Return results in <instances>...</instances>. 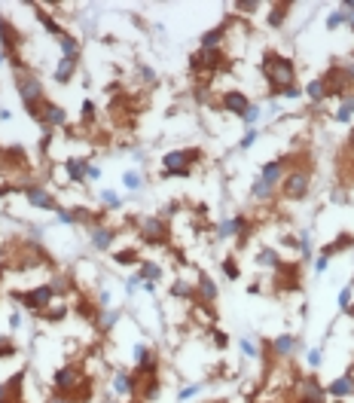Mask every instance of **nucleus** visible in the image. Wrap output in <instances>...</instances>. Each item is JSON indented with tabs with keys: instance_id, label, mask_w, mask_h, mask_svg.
Here are the masks:
<instances>
[{
	"instance_id": "1",
	"label": "nucleus",
	"mask_w": 354,
	"mask_h": 403,
	"mask_svg": "<svg viewBox=\"0 0 354 403\" xmlns=\"http://www.w3.org/2000/svg\"><path fill=\"white\" fill-rule=\"evenodd\" d=\"M266 73H269V83H272V92H284L290 83H293V64L287 58H278V55H269L266 58Z\"/></svg>"
},
{
	"instance_id": "2",
	"label": "nucleus",
	"mask_w": 354,
	"mask_h": 403,
	"mask_svg": "<svg viewBox=\"0 0 354 403\" xmlns=\"http://www.w3.org/2000/svg\"><path fill=\"white\" fill-rule=\"evenodd\" d=\"M195 150H177V153H168L162 162H165V174H186L189 171V162H195Z\"/></svg>"
},
{
	"instance_id": "3",
	"label": "nucleus",
	"mask_w": 354,
	"mask_h": 403,
	"mask_svg": "<svg viewBox=\"0 0 354 403\" xmlns=\"http://www.w3.org/2000/svg\"><path fill=\"white\" fill-rule=\"evenodd\" d=\"M284 193L290 196V199H302V196H306L309 193V174H290V178H287V184H284Z\"/></svg>"
},
{
	"instance_id": "4",
	"label": "nucleus",
	"mask_w": 354,
	"mask_h": 403,
	"mask_svg": "<svg viewBox=\"0 0 354 403\" xmlns=\"http://www.w3.org/2000/svg\"><path fill=\"white\" fill-rule=\"evenodd\" d=\"M28 202H31L34 208H43V211H52V208H58V205H55V199L49 196V193H43L40 187H31V190H28Z\"/></svg>"
},
{
	"instance_id": "5",
	"label": "nucleus",
	"mask_w": 354,
	"mask_h": 403,
	"mask_svg": "<svg viewBox=\"0 0 354 403\" xmlns=\"http://www.w3.org/2000/svg\"><path fill=\"white\" fill-rule=\"evenodd\" d=\"M21 98H24V104H28V107H34L37 104V101L43 98V89H40V83L37 80H21Z\"/></svg>"
},
{
	"instance_id": "6",
	"label": "nucleus",
	"mask_w": 354,
	"mask_h": 403,
	"mask_svg": "<svg viewBox=\"0 0 354 403\" xmlns=\"http://www.w3.org/2000/svg\"><path fill=\"white\" fill-rule=\"evenodd\" d=\"M223 107H226V110H232V113H241V116H244V110H247L250 104H247V98H244L241 92H226V98H223Z\"/></svg>"
},
{
	"instance_id": "7",
	"label": "nucleus",
	"mask_w": 354,
	"mask_h": 403,
	"mask_svg": "<svg viewBox=\"0 0 354 403\" xmlns=\"http://www.w3.org/2000/svg\"><path fill=\"white\" fill-rule=\"evenodd\" d=\"M77 379H80V373L73 370V367H64V370L55 373V388H58V391H67V388L77 385Z\"/></svg>"
},
{
	"instance_id": "8",
	"label": "nucleus",
	"mask_w": 354,
	"mask_h": 403,
	"mask_svg": "<svg viewBox=\"0 0 354 403\" xmlns=\"http://www.w3.org/2000/svg\"><path fill=\"white\" fill-rule=\"evenodd\" d=\"M49 299H52V287H37V290H31L28 296H24V302H28V306H34V309L49 306Z\"/></svg>"
},
{
	"instance_id": "9",
	"label": "nucleus",
	"mask_w": 354,
	"mask_h": 403,
	"mask_svg": "<svg viewBox=\"0 0 354 403\" xmlns=\"http://www.w3.org/2000/svg\"><path fill=\"white\" fill-rule=\"evenodd\" d=\"M73 67H77V55H64V58L58 61V67H55V80H58V83H67L70 73H73Z\"/></svg>"
},
{
	"instance_id": "10",
	"label": "nucleus",
	"mask_w": 354,
	"mask_h": 403,
	"mask_svg": "<svg viewBox=\"0 0 354 403\" xmlns=\"http://www.w3.org/2000/svg\"><path fill=\"white\" fill-rule=\"evenodd\" d=\"M144 238H156V241H162L165 238V226L159 223V220H144Z\"/></svg>"
},
{
	"instance_id": "11",
	"label": "nucleus",
	"mask_w": 354,
	"mask_h": 403,
	"mask_svg": "<svg viewBox=\"0 0 354 403\" xmlns=\"http://www.w3.org/2000/svg\"><path fill=\"white\" fill-rule=\"evenodd\" d=\"M272 348H275L281 358H287V355H293V351H296V339H293V336H278V339L272 342Z\"/></svg>"
},
{
	"instance_id": "12",
	"label": "nucleus",
	"mask_w": 354,
	"mask_h": 403,
	"mask_svg": "<svg viewBox=\"0 0 354 403\" xmlns=\"http://www.w3.org/2000/svg\"><path fill=\"white\" fill-rule=\"evenodd\" d=\"M351 391H354V379H351V376H339V379L330 385V394H336V397H345Z\"/></svg>"
},
{
	"instance_id": "13",
	"label": "nucleus",
	"mask_w": 354,
	"mask_h": 403,
	"mask_svg": "<svg viewBox=\"0 0 354 403\" xmlns=\"http://www.w3.org/2000/svg\"><path fill=\"white\" fill-rule=\"evenodd\" d=\"M67 174H70V181H83L86 174H89V168H86V162L83 159H67Z\"/></svg>"
},
{
	"instance_id": "14",
	"label": "nucleus",
	"mask_w": 354,
	"mask_h": 403,
	"mask_svg": "<svg viewBox=\"0 0 354 403\" xmlns=\"http://www.w3.org/2000/svg\"><path fill=\"white\" fill-rule=\"evenodd\" d=\"M263 184H269V187H275L278 181H281V162H269L266 168H263V178H260Z\"/></svg>"
},
{
	"instance_id": "15",
	"label": "nucleus",
	"mask_w": 354,
	"mask_h": 403,
	"mask_svg": "<svg viewBox=\"0 0 354 403\" xmlns=\"http://www.w3.org/2000/svg\"><path fill=\"white\" fill-rule=\"evenodd\" d=\"M238 229H244V220L241 217H232V220H223L220 223V235L226 238V235H235Z\"/></svg>"
},
{
	"instance_id": "16",
	"label": "nucleus",
	"mask_w": 354,
	"mask_h": 403,
	"mask_svg": "<svg viewBox=\"0 0 354 403\" xmlns=\"http://www.w3.org/2000/svg\"><path fill=\"white\" fill-rule=\"evenodd\" d=\"M110 241H113V232H110V229H95V232H92V244H95L98 250L110 247Z\"/></svg>"
},
{
	"instance_id": "17",
	"label": "nucleus",
	"mask_w": 354,
	"mask_h": 403,
	"mask_svg": "<svg viewBox=\"0 0 354 403\" xmlns=\"http://www.w3.org/2000/svg\"><path fill=\"white\" fill-rule=\"evenodd\" d=\"M220 37H223V28H214V31H208L205 37H201V49H205V52H208V49H214V46L220 43Z\"/></svg>"
},
{
	"instance_id": "18",
	"label": "nucleus",
	"mask_w": 354,
	"mask_h": 403,
	"mask_svg": "<svg viewBox=\"0 0 354 403\" xmlns=\"http://www.w3.org/2000/svg\"><path fill=\"white\" fill-rule=\"evenodd\" d=\"M64 119H67V116H64V110H61V107H52V104L46 107V122H52V125H64Z\"/></svg>"
},
{
	"instance_id": "19",
	"label": "nucleus",
	"mask_w": 354,
	"mask_h": 403,
	"mask_svg": "<svg viewBox=\"0 0 354 403\" xmlns=\"http://www.w3.org/2000/svg\"><path fill=\"white\" fill-rule=\"evenodd\" d=\"M122 184H125V190H141V174L138 171H125Z\"/></svg>"
},
{
	"instance_id": "20",
	"label": "nucleus",
	"mask_w": 354,
	"mask_h": 403,
	"mask_svg": "<svg viewBox=\"0 0 354 403\" xmlns=\"http://www.w3.org/2000/svg\"><path fill=\"white\" fill-rule=\"evenodd\" d=\"M198 293H201V296H205V299L211 302V299L217 296V287H214V281H211V278H201V284H198Z\"/></svg>"
},
{
	"instance_id": "21",
	"label": "nucleus",
	"mask_w": 354,
	"mask_h": 403,
	"mask_svg": "<svg viewBox=\"0 0 354 403\" xmlns=\"http://www.w3.org/2000/svg\"><path fill=\"white\" fill-rule=\"evenodd\" d=\"M113 388H116L119 394L132 391V382H129V376H125V373H116V376H113Z\"/></svg>"
},
{
	"instance_id": "22",
	"label": "nucleus",
	"mask_w": 354,
	"mask_h": 403,
	"mask_svg": "<svg viewBox=\"0 0 354 403\" xmlns=\"http://www.w3.org/2000/svg\"><path fill=\"white\" fill-rule=\"evenodd\" d=\"M306 92H309V98H312V101H321V98H324V83H321V80H315V83H309V89H306Z\"/></svg>"
},
{
	"instance_id": "23",
	"label": "nucleus",
	"mask_w": 354,
	"mask_h": 403,
	"mask_svg": "<svg viewBox=\"0 0 354 403\" xmlns=\"http://www.w3.org/2000/svg\"><path fill=\"white\" fill-rule=\"evenodd\" d=\"M61 40V49H64V55H77V40H73V37H58Z\"/></svg>"
},
{
	"instance_id": "24",
	"label": "nucleus",
	"mask_w": 354,
	"mask_h": 403,
	"mask_svg": "<svg viewBox=\"0 0 354 403\" xmlns=\"http://www.w3.org/2000/svg\"><path fill=\"white\" fill-rule=\"evenodd\" d=\"M254 196H257V199H269V196H272V187L263 184V181H257V184H254Z\"/></svg>"
},
{
	"instance_id": "25",
	"label": "nucleus",
	"mask_w": 354,
	"mask_h": 403,
	"mask_svg": "<svg viewBox=\"0 0 354 403\" xmlns=\"http://www.w3.org/2000/svg\"><path fill=\"white\" fill-rule=\"evenodd\" d=\"M284 9H287V6H275L272 15H269V24H275V28H278V24L284 21Z\"/></svg>"
},
{
	"instance_id": "26",
	"label": "nucleus",
	"mask_w": 354,
	"mask_h": 403,
	"mask_svg": "<svg viewBox=\"0 0 354 403\" xmlns=\"http://www.w3.org/2000/svg\"><path fill=\"white\" fill-rule=\"evenodd\" d=\"M135 260H138L135 250H119V254H116V263H122V266H125V263H135Z\"/></svg>"
},
{
	"instance_id": "27",
	"label": "nucleus",
	"mask_w": 354,
	"mask_h": 403,
	"mask_svg": "<svg viewBox=\"0 0 354 403\" xmlns=\"http://www.w3.org/2000/svg\"><path fill=\"white\" fill-rule=\"evenodd\" d=\"M141 278H153V281H156V278H159V269H156L153 263H147V266L141 269Z\"/></svg>"
},
{
	"instance_id": "28",
	"label": "nucleus",
	"mask_w": 354,
	"mask_h": 403,
	"mask_svg": "<svg viewBox=\"0 0 354 403\" xmlns=\"http://www.w3.org/2000/svg\"><path fill=\"white\" fill-rule=\"evenodd\" d=\"M101 202H104V205H110V208H116V205H119V196L107 190V193H101Z\"/></svg>"
},
{
	"instance_id": "29",
	"label": "nucleus",
	"mask_w": 354,
	"mask_h": 403,
	"mask_svg": "<svg viewBox=\"0 0 354 403\" xmlns=\"http://www.w3.org/2000/svg\"><path fill=\"white\" fill-rule=\"evenodd\" d=\"M342 21H345V12L339 9V12H333L330 18H327V28H339V24H342Z\"/></svg>"
},
{
	"instance_id": "30",
	"label": "nucleus",
	"mask_w": 354,
	"mask_h": 403,
	"mask_svg": "<svg viewBox=\"0 0 354 403\" xmlns=\"http://www.w3.org/2000/svg\"><path fill=\"white\" fill-rule=\"evenodd\" d=\"M257 119H260V107H247V110H244V122H247V125H254Z\"/></svg>"
},
{
	"instance_id": "31",
	"label": "nucleus",
	"mask_w": 354,
	"mask_h": 403,
	"mask_svg": "<svg viewBox=\"0 0 354 403\" xmlns=\"http://www.w3.org/2000/svg\"><path fill=\"white\" fill-rule=\"evenodd\" d=\"M241 351H244L247 358H257V345L250 342V339H241Z\"/></svg>"
},
{
	"instance_id": "32",
	"label": "nucleus",
	"mask_w": 354,
	"mask_h": 403,
	"mask_svg": "<svg viewBox=\"0 0 354 403\" xmlns=\"http://www.w3.org/2000/svg\"><path fill=\"white\" fill-rule=\"evenodd\" d=\"M260 263H266V266H278V257L272 254V250H263V254H260Z\"/></svg>"
},
{
	"instance_id": "33",
	"label": "nucleus",
	"mask_w": 354,
	"mask_h": 403,
	"mask_svg": "<svg viewBox=\"0 0 354 403\" xmlns=\"http://www.w3.org/2000/svg\"><path fill=\"white\" fill-rule=\"evenodd\" d=\"M171 293H174V296H189V287H186L183 281H177V284L171 287Z\"/></svg>"
},
{
	"instance_id": "34",
	"label": "nucleus",
	"mask_w": 354,
	"mask_h": 403,
	"mask_svg": "<svg viewBox=\"0 0 354 403\" xmlns=\"http://www.w3.org/2000/svg\"><path fill=\"white\" fill-rule=\"evenodd\" d=\"M348 302H351V290L345 287V290L339 293V309H348Z\"/></svg>"
},
{
	"instance_id": "35",
	"label": "nucleus",
	"mask_w": 354,
	"mask_h": 403,
	"mask_svg": "<svg viewBox=\"0 0 354 403\" xmlns=\"http://www.w3.org/2000/svg\"><path fill=\"white\" fill-rule=\"evenodd\" d=\"M9 355H12V345L6 339H0V358H9Z\"/></svg>"
},
{
	"instance_id": "36",
	"label": "nucleus",
	"mask_w": 354,
	"mask_h": 403,
	"mask_svg": "<svg viewBox=\"0 0 354 403\" xmlns=\"http://www.w3.org/2000/svg\"><path fill=\"white\" fill-rule=\"evenodd\" d=\"M336 119H339V122H348V119H351V110L342 104V107H339V113H336Z\"/></svg>"
},
{
	"instance_id": "37",
	"label": "nucleus",
	"mask_w": 354,
	"mask_h": 403,
	"mask_svg": "<svg viewBox=\"0 0 354 403\" xmlns=\"http://www.w3.org/2000/svg\"><path fill=\"white\" fill-rule=\"evenodd\" d=\"M309 364H312V367H318V364H321V351H318V348H312V351H309Z\"/></svg>"
},
{
	"instance_id": "38",
	"label": "nucleus",
	"mask_w": 354,
	"mask_h": 403,
	"mask_svg": "<svg viewBox=\"0 0 354 403\" xmlns=\"http://www.w3.org/2000/svg\"><path fill=\"white\" fill-rule=\"evenodd\" d=\"M58 220H61V223H73V220H77V214H70V211H58Z\"/></svg>"
},
{
	"instance_id": "39",
	"label": "nucleus",
	"mask_w": 354,
	"mask_h": 403,
	"mask_svg": "<svg viewBox=\"0 0 354 403\" xmlns=\"http://www.w3.org/2000/svg\"><path fill=\"white\" fill-rule=\"evenodd\" d=\"M254 141H257V132H254V129H250V132L244 135V141H241V147H250V144H254Z\"/></svg>"
},
{
	"instance_id": "40",
	"label": "nucleus",
	"mask_w": 354,
	"mask_h": 403,
	"mask_svg": "<svg viewBox=\"0 0 354 403\" xmlns=\"http://www.w3.org/2000/svg\"><path fill=\"white\" fill-rule=\"evenodd\" d=\"M327 266H330V260H327V254H324V257L318 260V266H315V269H318V272H327Z\"/></svg>"
},
{
	"instance_id": "41",
	"label": "nucleus",
	"mask_w": 354,
	"mask_h": 403,
	"mask_svg": "<svg viewBox=\"0 0 354 403\" xmlns=\"http://www.w3.org/2000/svg\"><path fill=\"white\" fill-rule=\"evenodd\" d=\"M284 95H287V98H299V89H296V86H287Z\"/></svg>"
},
{
	"instance_id": "42",
	"label": "nucleus",
	"mask_w": 354,
	"mask_h": 403,
	"mask_svg": "<svg viewBox=\"0 0 354 403\" xmlns=\"http://www.w3.org/2000/svg\"><path fill=\"white\" fill-rule=\"evenodd\" d=\"M195 391H198V385H192V388H183V394H180V397H183V400H186V397H192V394H195Z\"/></svg>"
},
{
	"instance_id": "43",
	"label": "nucleus",
	"mask_w": 354,
	"mask_h": 403,
	"mask_svg": "<svg viewBox=\"0 0 354 403\" xmlns=\"http://www.w3.org/2000/svg\"><path fill=\"white\" fill-rule=\"evenodd\" d=\"M113 321H116V312H110V315L104 318V327H113Z\"/></svg>"
},
{
	"instance_id": "44",
	"label": "nucleus",
	"mask_w": 354,
	"mask_h": 403,
	"mask_svg": "<svg viewBox=\"0 0 354 403\" xmlns=\"http://www.w3.org/2000/svg\"><path fill=\"white\" fill-rule=\"evenodd\" d=\"M52 403H70V400H67V397H61V394H58V397H52Z\"/></svg>"
},
{
	"instance_id": "45",
	"label": "nucleus",
	"mask_w": 354,
	"mask_h": 403,
	"mask_svg": "<svg viewBox=\"0 0 354 403\" xmlns=\"http://www.w3.org/2000/svg\"><path fill=\"white\" fill-rule=\"evenodd\" d=\"M3 394H6V388H3V385H0V400H3Z\"/></svg>"
}]
</instances>
